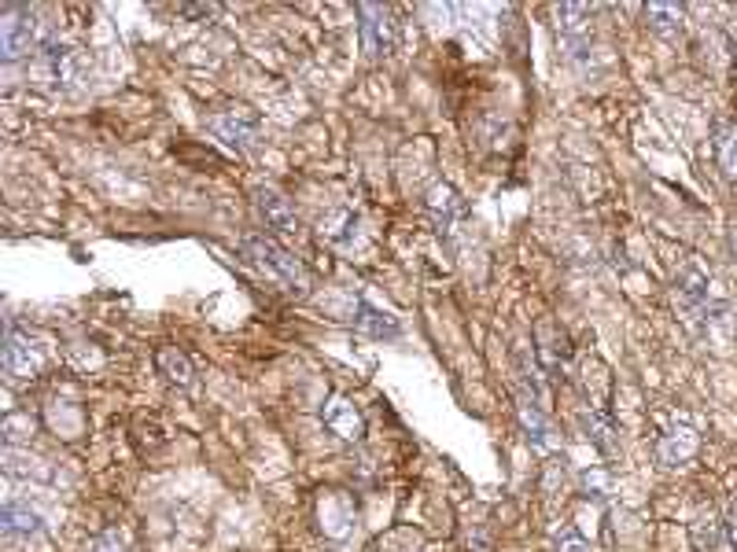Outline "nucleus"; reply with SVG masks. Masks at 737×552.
Returning a JSON list of instances; mask_svg holds the SVG:
<instances>
[{
    "instance_id": "nucleus-21",
    "label": "nucleus",
    "mask_w": 737,
    "mask_h": 552,
    "mask_svg": "<svg viewBox=\"0 0 737 552\" xmlns=\"http://www.w3.org/2000/svg\"><path fill=\"white\" fill-rule=\"evenodd\" d=\"M89 552H129V538L123 530H104V535L89 545Z\"/></svg>"
},
{
    "instance_id": "nucleus-2",
    "label": "nucleus",
    "mask_w": 737,
    "mask_h": 552,
    "mask_svg": "<svg viewBox=\"0 0 737 552\" xmlns=\"http://www.w3.org/2000/svg\"><path fill=\"white\" fill-rule=\"evenodd\" d=\"M78 74H81V55L67 41H49V44H41V52L34 55V78L49 89L71 86Z\"/></svg>"
},
{
    "instance_id": "nucleus-19",
    "label": "nucleus",
    "mask_w": 737,
    "mask_h": 552,
    "mask_svg": "<svg viewBox=\"0 0 737 552\" xmlns=\"http://www.w3.org/2000/svg\"><path fill=\"white\" fill-rule=\"evenodd\" d=\"M583 424H586V435H590V442L601 449V453H615L620 449V442H615V432H612V424H609V416H601V413H586L583 416Z\"/></svg>"
},
{
    "instance_id": "nucleus-22",
    "label": "nucleus",
    "mask_w": 737,
    "mask_h": 552,
    "mask_svg": "<svg viewBox=\"0 0 737 552\" xmlns=\"http://www.w3.org/2000/svg\"><path fill=\"white\" fill-rule=\"evenodd\" d=\"M557 552H594V549H590V541L580 535V530L561 527V530H557Z\"/></svg>"
},
{
    "instance_id": "nucleus-17",
    "label": "nucleus",
    "mask_w": 737,
    "mask_h": 552,
    "mask_svg": "<svg viewBox=\"0 0 737 552\" xmlns=\"http://www.w3.org/2000/svg\"><path fill=\"white\" fill-rule=\"evenodd\" d=\"M646 18H649V30L660 34L664 41H675V37H683V12H678L675 4H649L646 8Z\"/></svg>"
},
{
    "instance_id": "nucleus-24",
    "label": "nucleus",
    "mask_w": 737,
    "mask_h": 552,
    "mask_svg": "<svg viewBox=\"0 0 737 552\" xmlns=\"http://www.w3.org/2000/svg\"><path fill=\"white\" fill-rule=\"evenodd\" d=\"M730 541H734V549H737V504H734V512H730Z\"/></svg>"
},
{
    "instance_id": "nucleus-5",
    "label": "nucleus",
    "mask_w": 737,
    "mask_h": 552,
    "mask_svg": "<svg viewBox=\"0 0 737 552\" xmlns=\"http://www.w3.org/2000/svg\"><path fill=\"white\" fill-rule=\"evenodd\" d=\"M708 298H712V277L704 273V266L697 258H686L675 273V303L686 313H704Z\"/></svg>"
},
{
    "instance_id": "nucleus-13",
    "label": "nucleus",
    "mask_w": 737,
    "mask_h": 552,
    "mask_svg": "<svg viewBox=\"0 0 737 552\" xmlns=\"http://www.w3.org/2000/svg\"><path fill=\"white\" fill-rule=\"evenodd\" d=\"M354 329L361 335H369V339H395L398 321L387 310L372 306L369 298H358V306H354Z\"/></svg>"
},
{
    "instance_id": "nucleus-14",
    "label": "nucleus",
    "mask_w": 737,
    "mask_h": 552,
    "mask_svg": "<svg viewBox=\"0 0 737 552\" xmlns=\"http://www.w3.org/2000/svg\"><path fill=\"white\" fill-rule=\"evenodd\" d=\"M424 207H428V214H432V221L440 224V229H450L465 203H461V195H457L454 184L440 181V184H432V192H428Z\"/></svg>"
},
{
    "instance_id": "nucleus-20",
    "label": "nucleus",
    "mask_w": 737,
    "mask_h": 552,
    "mask_svg": "<svg viewBox=\"0 0 737 552\" xmlns=\"http://www.w3.org/2000/svg\"><path fill=\"white\" fill-rule=\"evenodd\" d=\"M158 369L166 372V380H170V383H181V387L192 380V364H189V358H185V354H177L174 346L158 350Z\"/></svg>"
},
{
    "instance_id": "nucleus-3",
    "label": "nucleus",
    "mask_w": 737,
    "mask_h": 552,
    "mask_svg": "<svg viewBox=\"0 0 737 552\" xmlns=\"http://www.w3.org/2000/svg\"><path fill=\"white\" fill-rule=\"evenodd\" d=\"M211 129L237 152H255L263 144V121L247 107H226L211 118Z\"/></svg>"
},
{
    "instance_id": "nucleus-12",
    "label": "nucleus",
    "mask_w": 737,
    "mask_h": 552,
    "mask_svg": "<svg viewBox=\"0 0 737 552\" xmlns=\"http://www.w3.org/2000/svg\"><path fill=\"white\" fill-rule=\"evenodd\" d=\"M520 424H524L528 432V442L535 453H554L557 449V435H554V424L546 420L543 406H538L535 398H520Z\"/></svg>"
},
{
    "instance_id": "nucleus-8",
    "label": "nucleus",
    "mask_w": 737,
    "mask_h": 552,
    "mask_svg": "<svg viewBox=\"0 0 737 552\" xmlns=\"http://www.w3.org/2000/svg\"><path fill=\"white\" fill-rule=\"evenodd\" d=\"M45 364L41 346H34L30 335H23L18 329H8L4 339V372L12 380H34Z\"/></svg>"
},
{
    "instance_id": "nucleus-23",
    "label": "nucleus",
    "mask_w": 737,
    "mask_h": 552,
    "mask_svg": "<svg viewBox=\"0 0 737 552\" xmlns=\"http://www.w3.org/2000/svg\"><path fill=\"white\" fill-rule=\"evenodd\" d=\"M583 486L590 493H597V498H605V493H609V475H605V472H586L583 475Z\"/></svg>"
},
{
    "instance_id": "nucleus-10",
    "label": "nucleus",
    "mask_w": 737,
    "mask_h": 552,
    "mask_svg": "<svg viewBox=\"0 0 737 552\" xmlns=\"http://www.w3.org/2000/svg\"><path fill=\"white\" fill-rule=\"evenodd\" d=\"M255 210H258V218L266 221V229L281 232V236H295V232H298L295 207L284 200V192L269 189V184H258V189H255Z\"/></svg>"
},
{
    "instance_id": "nucleus-25",
    "label": "nucleus",
    "mask_w": 737,
    "mask_h": 552,
    "mask_svg": "<svg viewBox=\"0 0 737 552\" xmlns=\"http://www.w3.org/2000/svg\"><path fill=\"white\" fill-rule=\"evenodd\" d=\"M734 255H737V229H734Z\"/></svg>"
},
{
    "instance_id": "nucleus-9",
    "label": "nucleus",
    "mask_w": 737,
    "mask_h": 552,
    "mask_svg": "<svg viewBox=\"0 0 737 552\" xmlns=\"http://www.w3.org/2000/svg\"><path fill=\"white\" fill-rule=\"evenodd\" d=\"M321 424L329 427L335 438H343V442H361V435H366V416H361V409L343 395H332L325 401Z\"/></svg>"
},
{
    "instance_id": "nucleus-16",
    "label": "nucleus",
    "mask_w": 737,
    "mask_h": 552,
    "mask_svg": "<svg viewBox=\"0 0 737 552\" xmlns=\"http://www.w3.org/2000/svg\"><path fill=\"white\" fill-rule=\"evenodd\" d=\"M694 453H697V432H694V427H675V432L660 438V446H657L660 464H668V467L686 464Z\"/></svg>"
},
{
    "instance_id": "nucleus-15",
    "label": "nucleus",
    "mask_w": 737,
    "mask_h": 552,
    "mask_svg": "<svg viewBox=\"0 0 737 552\" xmlns=\"http://www.w3.org/2000/svg\"><path fill=\"white\" fill-rule=\"evenodd\" d=\"M45 530V519H41V512H34L30 504H23V501H8L4 504V535L8 538H37Z\"/></svg>"
},
{
    "instance_id": "nucleus-18",
    "label": "nucleus",
    "mask_w": 737,
    "mask_h": 552,
    "mask_svg": "<svg viewBox=\"0 0 737 552\" xmlns=\"http://www.w3.org/2000/svg\"><path fill=\"white\" fill-rule=\"evenodd\" d=\"M715 155H720V166L726 177H737V126L734 121H720L715 126Z\"/></svg>"
},
{
    "instance_id": "nucleus-7",
    "label": "nucleus",
    "mask_w": 737,
    "mask_h": 552,
    "mask_svg": "<svg viewBox=\"0 0 737 552\" xmlns=\"http://www.w3.org/2000/svg\"><path fill=\"white\" fill-rule=\"evenodd\" d=\"M317 527H321L325 538L343 541L354 530V504L351 493L343 490H325L317 498Z\"/></svg>"
},
{
    "instance_id": "nucleus-1",
    "label": "nucleus",
    "mask_w": 737,
    "mask_h": 552,
    "mask_svg": "<svg viewBox=\"0 0 737 552\" xmlns=\"http://www.w3.org/2000/svg\"><path fill=\"white\" fill-rule=\"evenodd\" d=\"M240 247H244V258L251 261V266L263 269L266 277H274L277 284L284 287V292L306 295V287H310V277H306L303 261H298L288 247H281V243L269 240V236H247L244 243H240Z\"/></svg>"
},
{
    "instance_id": "nucleus-6",
    "label": "nucleus",
    "mask_w": 737,
    "mask_h": 552,
    "mask_svg": "<svg viewBox=\"0 0 737 552\" xmlns=\"http://www.w3.org/2000/svg\"><path fill=\"white\" fill-rule=\"evenodd\" d=\"M37 37V15L30 8H4V23H0V49L4 60H23L34 49Z\"/></svg>"
},
{
    "instance_id": "nucleus-11",
    "label": "nucleus",
    "mask_w": 737,
    "mask_h": 552,
    "mask_svg": "<svg viewBox=\"0 0 737 552\" xmlns=\"http://www.w3.org/2000/svg\"><path fill=\"white\" fill-rule=\"evenodd\" d=\"M554 15H557V34H561L564 49L572 55H583L586 37H590V8L586 4H561Z\"/></svg>"
},
{
    "instance_id": "nucleus-4",
    "label": "nucleus",
    "mask_w": 737,
    "mask_h": 552,
    "mask_svg": "<svg viewBox=\"0 0 737 552\" xmlns=\"http://www.w3.org/2000/svg\"><path fill=\"white\" fill-rule=\"evenodd\" d=\"M358 34H361V49L372 60L380 55H391L395 49V23H391V12L380 4H361L358 8Z\"/></svg>"
}]
</instances>
